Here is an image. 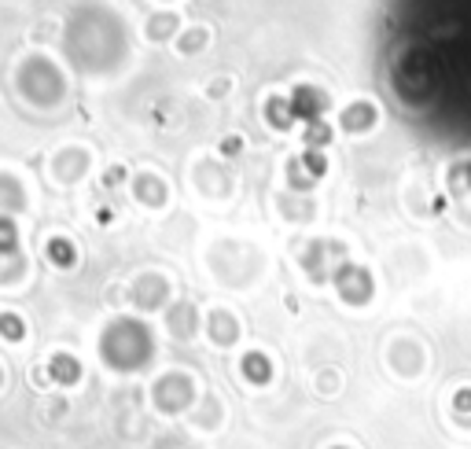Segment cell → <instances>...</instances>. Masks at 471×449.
Instances as JSON below:
<instances>
[{"mask_svg": "<svg viewBox=\"0 0 471 449\" xmlns=\"http://www.w3.org/2000/svg\"><path fill=\"white\" fill-rule=\"evenodd\" d=\"M52 372H55V376H63V379H78V364H74V361H67V357H55L52 361Z\"/></svg>", "mask_w": 471, "mask_h": 449, "instance_id": "6da1fadb", "label": "cell"}, {"mask_svg": "<svg viewBox=\"0 0 471 449\" xmlns=\"http://www.w3.org/2000/svg\"><path fill=\"white\" fill-rule=\"evenodd\" d=\"M247 376L261 383V379L269 376V364H261V357H247Z\"/></svg>", "mask_w": 471, "mask_h": 449, "instance_id": "7a4b0ae2", "label": "cell"}, {"mask_svg": "<svg viewBox=\"0 0 471 449\" xmlns=\"http://www.w3.org/2000/svg\"><path fill=\"white\" fill-rule=\"evenodd\" d=\"M0 328H4L7 335H11V339H18V335H22V328H18V321H15V317H4V321H0Z\"/></svg>", "mask_w": 471, "mask_h": 449, "instance_id": "3957f363", "label": "cell"}]
</instances>
